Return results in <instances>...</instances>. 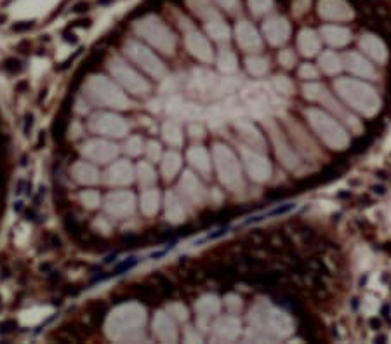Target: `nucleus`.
Wrapping results in <instances>:
<instances>
[{
  "label": "nucleus",
  "instance_id": "1",
  "mask_svg": "<svg viewBox=\"0 0 391 344\" xmlns=\"http://www.w3.org/2000/svg\"><path fill=\"white\" fill-rule=\"evenodd\" d=\"M75 11H87V4H78V6L75 7Z\"/></svg>",
  "mask_w": 391,
  "mask_h": 344
}]
</instances>
